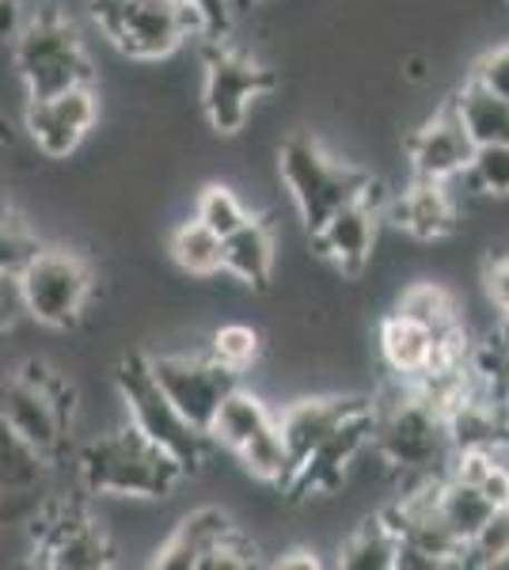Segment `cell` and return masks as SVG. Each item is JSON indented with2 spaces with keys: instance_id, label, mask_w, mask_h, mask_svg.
Wrapping results in <instances>:
<instances>
[{
  "instance_id": "1",
  "label": "cell",
  "mask_w": 509,
  "mask_h": 570,
  "mask_svg": "<svg viewBox=\"0 0 509 570\" xmlns=\"http://www.w3.org/2000/svg\"><path fill=\"white\" fill-rule=\"evenodd\" d=\"M72 464L80 491L99 499H168L183 483V468L129 422L88 438Z\"/></svg>"
},
{
  "instance_id": "2",
  "label": "cell",
  "mask_w": 509,
  "mask_h": 570,
  "mask_svg": "<svg viewBox=\"0 0 509 570\" xmlns=\"http://www.w3.org/2000/svg\"><path fill=\"white\" fill-rule=\"evenodd\" d=\"M72 415H77V392L69 376L46 362H27L23 370L0 376V422L39 461H46V468L61 464L69 453Z\"/></svg>"
},
{
  "instance_id": "3",
  "label": "cell",
  "mask_w": 509,
  "mask_h": 570,
  "mask_svg": "<svg viewBox=\"0 0 509 570\" xmlns=\"http://www.w3.org/2000/svg\"><path fill=\"white\" fill-rule=\"evenodd\" d=\"M369 453L384 464V472H400L407 480L422 475H446L452 461L446 415L425 403L411 384L376 407L373 403V438Z\"/></svg>"
},
{
  "instance_id": "4",
  "label": "cell",
  "mask_w": 509,
  "mask_h": 570,
  "mask_svg": "<svg viewBox=\"0 0 509 570\" xmlns=\"http://www.w3.org/2000/svg\"><path fill=\"white\" fill-rule=\"evenodd\" d=\"M277 179L312 236L335 209L354 202L373 183V171L354 160L331 156L320 145V137L293 130L277 145Z\"/></svg>"
},
{
  "instance_id": "5",
  "label": "cell",
  "mask_w": 509,
  "mask_h": 570,
  "mask_svg": "<svg viewBox=\"0 0 509 570\" xmlns=\"http://www.w3.org/2000/svg\"><path fill=\"white\" fill-rule=\"evenodd\" d=\"M115 389L126 407L129 426H137L156 449H164L183 468V475H194L209 464L213 441L198 426H190L179 415V407L164 395L149 370V354H126L115 370Z\"/></svg>"
},
{
  "instance_id": "6",
  "label": "cell",
  "mask_w": 509,
  "mask_h": 570,
  "mask_svg": "<svg viewBox=\"0 0 509 570\" xmlns=\"http://www.w3.org/2000/svg\"><path fill=\"white\" fill-rule=\"evenodd\" d=\"M12 69L27 99H42L77 85H96V66L85 50V39L61 12L27 16L23 31L12 39Z\"/></svg>"
},
{
  "instance_id": "7",
  "label": "cell",
  "mask_w": 509,
  "mask_h": 570,
  "mask_svg": "<svg viewBox=\"0 0 509 570\" xmlns=\"http://www.w3.org/2000/svg\"><path fill=\"white\" fill-rule=\"evenodd\" d=\"M99 31L129 61H168L183 42L202 35L190 0H91Z\"/></svg>"
},
{
  "instance_id": "8",
  "label": "cell",
  "mask_w": 509,
  "mask_h": 570,
  "mask_svg": "<svg viewBox=\"0 0 509 570\" xmlns=\"http://www.w3.org/2000/svg\"><path fill=\"white\" fill-rule=\"evenodd\" d=\"M206 438L213 445L228 449L252 480L274 487V491H285V483H290V475H293V464H290V453H285L282 434H277V415H271L263 395L236 384V389L221 400Z\"/></svg>"
},
{
  "instance_id": "9",
  "label": "cell",
  "mask_w": 509,
  "mask_h": 570,
  "mask_svg": "<svg viewBox=\"0 0 509 570\" xmlns=\"http://www.w3.org/2000/svg\"><path fill=\"white\" fill-rule=\"evenodd\" d=\"M16 278H20L27 320H35V324L50 331L77 327L91 301V289H96L91 263L80 252H72V247L42 244Z\"/></svg>"
},
{
  "instance_id": "10",
  "label": "cell",
  "mask_w": 509,
  "mask_h": 570,
  "mask_svg": "<svg viewBox=\"0 0 509 570\" xmlns=\"http://www.w3.org/2000/svg\"><path fill=\"white\" fill-rule=\"evenodd\" d=\"M35 563L50 570H107L115 567V540L77 499L42 502L27 521Z\"/></svg>"
},
{
  "instance_id": "11",
  "label": "cell",
  "mask_w": 509,
  "mask_h": 570,
  "mask_svg": "<svg viewBox=\"0 0 509 570\" xmlns=\"http://www.w3.org/2000/svg\"><path fill=\"white\" fill-rule=\"evenodd\" d=\"M277 88V72L252 53L225 42H209L206 77H202V115L209 130L236 137L252 118V107Z\"/></svg>"
},
{
  "instance_id": "12",
  "label": "cell",
  "mask_w": 509,
  "mask_h": 570,
  "mask_svg": "<svg viewBox=\"0 0 509 570\" xmlns=\"http://www.w3.org/2000/svg\"><path fill=\"white\" fill-rule=\"evenodd\" d=\"M384 206H388V195H384L381 183L373 179L354 202H346L342 209H335V214L312 233L316 259L335 266V274L342 282L365 278V271L373 266Z\"/></svg>"
},
{
  "instance_id": "13",
  "label": "cell",
  "mask_w": 509,
  "mask_h": 570,
  "mask_svg": "<svg viewBox=\"0 0 509 570\" xmlns=\"http://www.w3.org/2000/svg\"><path fill=\"white\" fill-rule=\"evenodd\" d=\"M149 370L179 415L202 434L209 430L221 400L239 384V373L225 370L209 354H149Z\"/></svg>"
},
{
  "instance_id": "14",
  "label": "cell",
  "mask_w": 509,
  "mask_h": 570,
  "mask_svg": "<svg viewBox=\"0 0 509 570\" xmlns=\"http://www.w3.org/2000/svg\"><path fill=\"white\" fill-rule=\"evenodd\" d=\"M369 438H373V403L354 411L327 441H320L309 456L297 464V472L290 475L282 494L290 499H335L346 487L350 472H354L358 456L369 453Z\"/></svg>"
},
{
  "instance_id": "15",
  "label": "cell",
  "mask_w": 509,
  "mask_h": 570,
  "mask_svg": "<svg viewBox=\"0 0 509 570\" xmlns=\"http://www.w3.org/2000/svg\"><path fill=\"white\" fill-rule=\"evenodd\" d=\"M99 122L96 85H77L42 99H27L23 130L46 160H69Z\"/></svg>"
},
{
  "instance_id": "16",
  "label": "cell",
  "mask_w": 509,
  "mask_h": 570,
  "mask_svg": "<svg viewBox=\"0 0 509 570\" xmlns=\"http://www.w3.org/2000/svg\"><path fill=\"white\" fill-rule=\"evenodd\" d=\"M407 153V168H411V179H438V183H452L460 171L468 168L471 153V137L460 122L457 107L441 104L430 118H422L411 130L403 145Z\"/></svg>"
},
{
  "instance_id": "17",
  "label": "cell",
  "mask_w": 509,
  "mask_h": 570,
  "mask_svg": "<svg viewBox=\"0 0 509 570\" xmlns=\"http://www.w3.org/2000/svg\"><path fill=\"white\" fill-rule=\"evenodd\" d=\"M384 217L419 244L449 240L460 228V202L449 190V183L438 179H411V187L388 198Z\"/></svg>"
},
{
  "instance_id": "18",
  "label": "cell",
  "mask_w": 509,
  "mask_h": 570,
  "mask_svg": "<svg viewBox=\"0 0 509 570\" xmlns=\"http://www.w3.org/2000/svg\"><path fill=\"white\" fill-rule=\"evenodd\" d=\"M369 403L373 400H365V395H301V400H293L277 415V434L285 441L293 472H297V464L320 441H327L342 422L354 415V411L369 407Z\"/></svg>"
},
{
  "instance_id": "19",
  "label": "cell",
  "mask_w": 509,
  "mask_h": 570,
  "mask_svg": "<svg viewBox=\"0 0 509 570\" xmlns=\"http://www.w3.org/2000/svg\"><path fill=\"white\" fill-rule=\"evenodd\" d=\"M239 525L217 505H202L179 518V525L172 529V537L153 551L156 570H198L202 559L209 556L221 540L233 537Z\"/></svg>"
},
{
  "instance_id": "20",
  "label": "cell",
  "mask_w": 509,
  "mask_h": 570,
  "mask_svg": "<svg viewBox=\"0 0 509 570\" xmlns=\"http://www.w3.org/2000/svg\"><path fill=\"white\" fill-rule=\"evenodd\" d=\"M457 335H464V327L449 331V335H433L430 327H422V324H414V320L400 316V312H392V316L381 320L376 346H381V357H384L388 370L400 376V381H414V376L425 373L433 362H438L441 351H446V343H452Z\"/></svg>"
},
{
  "instance_id": "21",
  "label": "cell",
  "mask_w": 509,
  "mask_h": 570,
  "mask_svg": "<svg viewBox=\"0 0 509 570\" xmlns=\"http://www.w3.org/2000/svg\"><path fill=\"white\" fill-rule=\"evenodd\" d=\"M277 266V236L263 217H247L236 233L221 240V271L233 274L239 285L266 293Z\"/></svg>"
},
{
  "instance_id": "22",
  "label": "cell",
  "mask_w": 509,
  "mask_h": 570,
  "mask_svg": "<svg viewBox=\"0 0 509 570\" xmlns=\"http://www.w3.org/2000/svg\"><path fill=\"white\" fill-rule=\"evenodd\" d=\"M395 551H400V532L388 521V513H369L358 525H350L339 540L342 570H395Z\"/></svg>"
},
{
  "instance_id": "23",
  "label": "cell",
  "mask_w": 509,
  "mask_h": 570,
  "mask_svg": "<svg viewBox=\"0 0 509 570\" xmlns=\"http://www.w3.org/2000/svg\"><path fill=\"white\" fill-rule=\"evenodd\" d=\"M457 107L460 122L471 137V145H498L509 141V99H498L476 80H464L449 99Z\"/></svg>"
},
{
  "instance_id": "24",
  "label": "cell",
  "mask_w": 509,
  "mask_h": 570,
  "mask_svg": "<svg viewBox=\"0 0 509 570\" xmlns=\"http://www.w3.org/2000/svg\"><path fill=\"white\" fill-rule=\"evenodd\" d=\"M438 510H441V518H446V525L468 544V540L483 529V521L498 510V505L490 502L476 483L446 472L438 483Z\"/></svg>"
},
{
  "instance_id": "25",
  "label": "cell",
  "mask_w": 509,
  "mask_h": 570,
  "mask_svg": "<svg viewBox=\"0 0 509 570\" xmlns=\"http://www.w3.org/2000/svg\"><path fill=\"white\" fill-rule=\"evenodd\" d=\"M395 312L414 324L430 327L433 335H449V331L460 327V312H457V297L446 289V282H411L400 289L395 297Z\"/></svg>"
},
{
  "instance_id": "26",
  "label": "cell",
  "mask_w": 509,
  "mask_h": 570,
  "mask_svg": "<svg viewBox=\"0 0 509 570\" xmlns=\"http://www.w3.org/2000/svg\"><path fill=\"white\" fill-rule=\"evenodd\" d=\"M168 255L187 278H213V274H221V236L209 233V228L194 217H187L172 233Z\"/></svg>"
},
{
  "instance_id": "27",
  "label": "cell",
  "mask_w": 509,
  "mask_h": 570,
  "mask_svg": "<svg viewBox=\"0 0 509 570\" xmlns=\"http://www.w3.org/2000/svg\"><path fill=\"white\" fill-rule=\"evenodd\" d=\"M42 475H46V461H39V456L0 422V491L39 494Z\"/></svg>"
},
{
  "instance_id": "28",
  "label": "cell",
  "mask_w": 509,
  "mask_h": 570,
  "mask_svg": "<svg viewBox=\"0 0 509 570\" xmlns=\"http://www.w3.org/2000/svg\"><path fill=\"white\" fill-rule=\"evenodd\" d=\"M247 217H252V209L244 206V198H239L228 183H206L198 202H194V220H202L221 240H225L228 233H236Z\"/></svg>"
},
{
  "instance_id": "29",
  "label": "cell",
  "mask_w": 509,
  "mask_h": 570,
  "mask_svg": "<svg viewBox=\"0 0 509 570\" xmlns=\"http://www.w3.org/2000/svg\"><path fill=\"white\" fill-rule=\"evenodd\" d=\"M471 183V195L487 198H509V141L498 145H476L468 168L460 171Z\"/></svg>"
},
{
  "instance_id": "30",
  "label": "cell",
  "mask_w": 509,
  "mask_h": 570,
  "mask_svg": "<svg viewBox=\"0 0 509 570\" xmlns=\"http://www.w3.org/2000/svg\"><path fill=\"white\" fill-rule=\"evenodd\" d=\"M42 240L39 233L31 228V220H27L20 209L8 206L4 198H0V271L8 274H20L27 263H31V255L39 252Z\"/></svg>"
},
{
  "instance_id": "31",
  "label": "cell",
  "mask_w": 509,
  "mask_h": 570,
  "mask_svg": "<svg viewBox=\"0 0 509 570\" xmlns=\"http://www.w3.org/2000/svg\"><path fill=\"white\" fill-rule=\"evenodd\" d=\"M258 351H263V335L247 324H221L217 331L209 335V357L221 362L225 370L233 373H244L252 370L258 362Z\"/></svg>"
},
{
  "instance_id": "32",
  "label": "cell",
  "mask_w": 509,
  "mask_h": 570,
  "mask_svg": "<svg viewBox=\"0 0 509 570\" xmlns=\"http://www.w3.org/2000/svg\"><path fill=\"white\" fill-rule=\"evenodd\" d=\"M509 563V502L498 505L495 513L483 521V529L464 544V567L490 570Z\"/></svg>"
},
{
  "instance_id": "33",
  "label": "cell",
  "mask_w": 509,
  "mask_h": 570,
  "mask_svg": "<svg viewBox=\"0 0 509 570\" xmlns=\"http://www.w3.org/2000/svg\"><path fill=\"white\" fill-rule=\"evenodd\" d=\"M476 85H483L487 91H495L498 99H509V42L490 46L471 61V77Z\"/></svg>"
},
{
  "instance_id": "34",
  "label": "cell",
  "mask_w": 509,
  "mask_h": 570,
  "mask_svg": "<svg viewBox=\"0 0 509 570\" xmlns=\"http://www.w3.org/2000/svg\"><path fill=\"white\" fill-rule=\"evenodd\" d=\"M483 289H487V301H490V308H495L498 324L509 331V255H495V259H487Z\"/></svg>"
},
{
  "instance_id": "35",
  "label": "cell",
  "mask_w": 509,
  "mask_h": 570,
  "mask_svg": "<svg viewBox=\"0 0 509 570\" xmlns=\"http://www.w3.org/2000/svg\"><path fill=\"white\" fill-rule=\"evenodd\" d=\"M20 320H27L20 278H16V274H8V271H0V338L12 335Z\"/></svg>"
},
{
  "instance_id": "36",
  "label": "cell",
  "mask_w": 509,
  "mask_h": 570,
  "mask_svg": "<svg viewBox=\"0 0 509 570\" xmlns=\"http://www.w3.org/2000/svg\"><path fill=\"white\" fill-rule=\"evenodd\" d=\"M202 16V39L225 42L228 27H233V0H190Z\"/></svg>"
},
{
  "instance_id": "37",
  "label": "cell",
  "mask_w": 509,
  "mask_h": 570,
  "mask_svg": "<svg viewBox=\"0 0 509 570\" xmlns=\"http://www.w3.org/2000/svg\"><path fill=\"white\" fill-rule=\"evenodd\" d=\"M27 4L23 0H0V42H12L27 23Z\"/></svg>"
},
{
  "instance_id": "38",
  "label": "cell",
  "mask_w": 509,
  "mask_h": 570,
  "mask_svg": "<svg viewBox=\"0 0 509 570\" xmlns=\"http://www.w3.org/2000/svg\"><path fill=\"white\" fill-rule=\"evenodd\" d=\"M274 570H320V556L316 548H285L277 551V559H271Z\"/></svg>"
},
{
  "instance_id": "39",
  "label": "cell",
  "mask_w": 509,
  "mask_h": 570,
  "mask_svg": "<svg viewBox=\"0 0 509 570\" xmlns=\"http://www.w3.org/2000/svg\"><path fill=\"white\" fill-rule=\"evenodd\" d=\"M16 141V134H12V126L4 122V115H0V145H12Z\"/></svg>"
},
{
  "instance_id": "40",
  "label": "cell",
  "mask_w": 509,
  "mask_h": 570,
  "mask_svg": "<svg viewBox=\"0 0 509 570\" xmlns=\"http://www.w3.org/2000/svg\"><path fill=\"white\" fill-rule=\"evenodd\" d=\"M502 403H506V419H509V384H506V392H502Z\"/></svg>"
}]
</instances>
